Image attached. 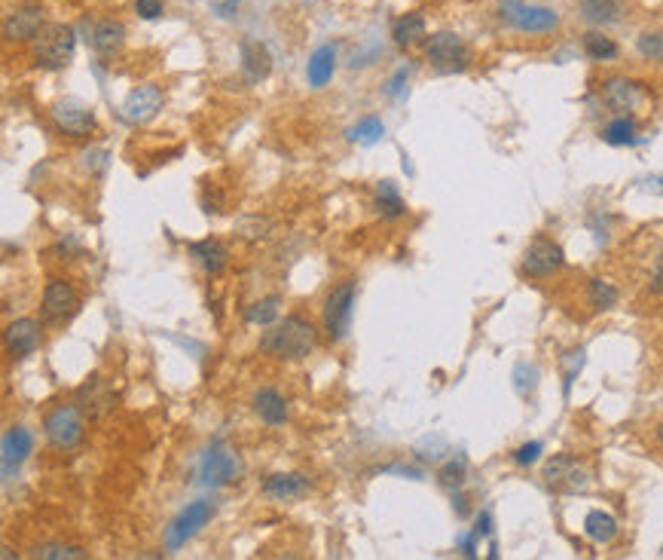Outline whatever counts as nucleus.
<instances>
[{
    "instance_id": "1",
    "label": "nucleus",
    "mask_w": 663,
    "mask_h": 560,
    "mask_svg": "<svg viewBox=\"0 0 663 560\" xmlns=\"http://www.w3.org/2000/svg\"><path fill=\"white\" fill-rule=\"evenodd\" d=\"M319 343V331L303 316H287L285 321H272L270 331L260 337V353L281 361H300Z\"/></svg>"
},
{
    "instance_id": "2",
    "label": "nucleus",
    "mask_w": 663,
    "mask_h": 560,
    "mask_svg": "<svg viewBox=\"0 0 663 560\" xmlns=\"http://www.w3.org/2000/svg\"><path fill=\"white\" fill-rule=\"evenodd\" d=\"M77 49V34L70 25H46L44 31L34 37V61L46 71H59L70 65Z\"/></svg>"
},
{
    "instance_id": "3",
    "label": "nucleus",
    "mask_w": 663,
    "mask_h": 560,
    "mask_svg": "<svg viewBox=\"0 0 663 560\" xmlns=\"http://www.w3.org/2000/svg\"><path fill=\"white\" fill-rule=\"evenodd\" d=\"M425 59L432 61L441 74H458L468 68L471 53L458 34L441 31V34H432V37L425 40Z\"/></svg>"
},
{
    "instance_id": "4",
    "label": "nucleus",
    "mask_w": 663,
    "mask_h": 560,
    "mask_svg": "<svg viewBox=\"0 0 663 560\" xmlns=\"http://www.w3.org/2000/svg\"><path fill=\"white\" fill-rule=\"evenodd\" d=\"M44 429L49 444L59 447V450H70L83 438V410L77 404H59V408L46 414Z\"/></svg>"
},
{
    "instance_id": "5",
    "label": "nucleus",
    "mask_w": 663,
    "mask_h": 560,
    "mask_svg": "<svg viewBox=\"0 0 663 560\" xmlns=\"http://www.w3.org/2000/svg\"><path fill=\"white\" fill-rule=\"evenodd\" d=\"M352 310H355V285L343 282L324 300V331L334 343H340L349 334L352 325Z\"/></svg>"
},
{
    "instance_id": "6",
    "label": "nucleus",
    "mask_w": 663,
    "mask_h": 560,
    "mask_svg": "<svg viewBox=\"0 0 663 560\" xmlns=\"http://www.w3.org/2000/svg\"><path fill=\"white\" fill-rule=\"evenodd\" d=\"M545 481L550 490L556 493H584L590 487V475L587 468L578 463L569 453H560V457L547 459L545 463Z\"/></svg>"
},
{
    "instance_id": "7",
    "label": "nucleus",
    "mask_w": 663,
    "mask_h": 560,
    "mask_svg": "<svg viewBox=\"0 0 663 560\" xmlns=\"http://www.w3.org/2000/svg\"><path fill=\"white\" fill-rule=\"evenodd\" d=\"M211 515H214V506H211L208 499H199V502H190L183 512L174 517L172 527H168L166 533V548L168 551H178L181 545H187L190 539L199 533L202 527L211 521Z\"/></svg>"
},
{
    "instance_id": "8",
    "label": "nucleus",
    "mask_w": 663,
    "mask_h": 560,
    "mask_svg": "<svg viewBox=\"0 0 663 560\" xmlns=\"http://www.w3.org/2000/svg\"><path fill=\"white\" fill-rule=\"evenodd\" d=\"M502 19L507 25L520 28V31L529 34H545L556 28V12L547 10V6H526L520 0H502Z\"/></svg>"
},
{
    "instance_id": "9",
    "label": "nucleus",
    "mask_w": 663,
    "mask_h": 560,
    "mask_svg": "<svg viewBox=\"0 0 663 560\" xmlns=\"http://www.w3.org/2000/svg\"><path fill=\"white\" fill-rule=\"evenodd\" d=\"M239 475H242V463H239L236 453H230L227 447H221V444H211L206 450V457H202V463H199L202 484L223 487V484L239 481Z\"/></svg>"
},
{
    "instance_id": "10",
    "label": "nucleus",
    "mask_w": 663,
    "mask_h": 560,
    "mask_svg": "<svg viewBox=\"0 0 663 560\" xmlns=\"http://www.w3.org/2000/svg\"><path fill=\"white\" fill-rule=\"evenodd\" d=\"M566 264V257H562V248L556 245L554 239H547V236H538V239H532V245L526 248L523 255V272L532 279H545V276H554L556 270Z\"/></svg>"
},
{
    "instance_id": "11",
    "label": "nucleus",
    "mask_w": 663,
    "mask_h": 560,
    "mask_svg": "<svg viewBox=\"0 0 663 560\" xmlns=\"http://www.w3.org/2000/svg\"><path fill=\"white\" fill-rule=\"evenodd\" d=\"M117 404V395L110 389V383L104 380L101 374H92L80 389H77V408L83 410V417L98 419L104 414H110Z\"/></svg>"
},
{
    "instance_id": "12",
    "label": "nucleus",
    "mask_w": 663,
    "mask_h": 560,
    "mask_svg": "<svg viewBox=\"0 0 663 560\" xmlns=\"http://www.w3.org/2000/svg\"><path fill=\"white\" fill-rule=\"evenodd\" d=\"M49 114H53V123L59 126V132H65V135L83 138L95 129V114H92V108H86L83 101H74V98L59 101Z\"/></svg>"
},
{
    "instance_id": "13",
    "label": "nucleus",
    "mask_w": 663,
    "mask_h": 560,
    "mask_svg": "<svg viewBox=\"0 0 663 560\" xmlns=\"http://www.w3.org/2000/svg\"><path fill=\"white\" fill-rule=\"evenodd\" d=\"M162 108V93L157 86H150V83H144V86H138V89H132L129 95H125V101H123V120L125 123H147V120H153L157 117V110Z\"/></svg>"
},
{
    "instance_id": "14",
    "label": "nucleus",
    "mask_w": 663,
    "mask_h": 560,
    "mask_svg": "<svg viewBox=\"0 0 663 560\" xmlns=\"http://www.w3.org/2000/svg\"><path fill=\"white\" fill-rule=\"evenodd\" d=\"M44 31V10L40 6H19L6 16L4 22V37L12 44H22V40H34Z\"/></svg>"
},
{
    "instance_id": "15",
    "label": "nucleus",
    "mask_w": 663,
    "mask_h": 560,
    "mask_svg": "<svg viewBox=\"0 0 663 560\" xmlns=\"http://www.w3.org/2000/svg\"><path fill=\"white\" fill-rule=\"evenodd\" d=\"M77 304H80V300H77L74 285L65 282V279H55V282L46 285V291H44V316L46 319L59 321V319L74 316Z\"/></svg>"
},
{
    "instance_id": "16",
    "label": "nucleus",
    "mask_w": 663,
    "mask_h": 560,
    "mask_svg": "<svg viewBox=\"0 0 663 560\" xmlns=\"http://www.w3.org/2000/svg\"><path fill=\"white\" fill-rule=\"evenodd\" d=\"M239 59H242V74L248 83H260L266 80L272 71V55L270 49H266L260 40H251L245 37L242 44H239Z\"/></svg>"
},
{
    "instance_id": "17",
    "label": "nucleus",
    "mask_w": 663,
    "mask_h": 560,
    "mask_svg": "<svg viewBox=\"0 0 663 560\" xmlns=\"http://www.w3.org/2000/svg\"><path fill=\"white\" fill-rule=\"evenodd\" d=\"M6 346L16 359H28L40 346V325L34 319H16L6 328Z\"/></svg>"
},
{
    "instance_id": "18",
    "label": "nucleus",
    "mask_w": 663,
    "mask_h": 560,
    "mask_svg": "<svg viewBox=\"0 0 663 560\" xmlns=\"http://www.w3.org/2000/svg\"><path fill=\"white\" fill-rule=\"evenodd\" d=\"M31 447H34V438L25 426H12V429H6V435H4V478H10V475L25 463Z\"/></svg>"
},
{
    "instance_id": "19",
    "label": "nucleus",
    "mask_w": 663,
    "mask_h": 560,
    "mask_svg": "<svg viewBox=\"0 0 663 560\" xmlns=\"http://www.w3.org/2000/svg\"><path fill=\"white\" fill-rule=\"evenodd\" d=\"M602 98L611 110H636L642 104V89L639 83L624 80V77H611V80L602 83Z\"/></svg>"
},
{
    "instance_id": "20",
    "label": "nucleus",
    "mask_w": 663,
    "mask_h": 560,
    "mask_svg": "<svg viewBox=\"0 0 663 560\" xmlns=\"http://www.w3.org/2000/svg\"><path fill=\"white\" fill-rule=\"evenodd\" d=\"M89 44H92V49H95L98 55H104V59H114V55L125 44V28L119 22H114V19H104V22H98L95 28H92Z\"/></svg>"
},
{
    "instance_id": "21",
    "label": "nucleus",
    "mask_w": 663,
    "mask_h": 560,
    "mask_svg": "<svg viewBox=\"0 0 663 560\" xmlns=\"http://www.w3.org/2000/svg\"><path fill=\"white\" fill-rule=\"evenodd\" d=\"M263 493L279 502L300 499V496L309 493V478H303V475H270L263 481Z\"/></svg>"
},
{
    "instance_id": "22",
    "label": "nucleus",
    "mask_w": 663,
    "mask_h": 560,
    "mask_svg": "<svg viewBox=\"0 0 663 560\" xmlns=\"http://www.w3.org/2000/svg\"><path fill=\"white\" fill-rule=\"evenodd\" d=\"M190 255L199 261V267L211 272V276H221L223 270H227V248H223L217 239H202V242H193L190 245Z\"/></svg>"
},
{
    "instance_id": "23",
    "label": "nucleus",
    "mask_w": 663,
    "mask_h": 560,
    "mask_svg": "<svg viewBox=\"0 0 663 560\" xmlns=\"http://www.w3.org/2000/svg\"><path fill=\"white\" fill-rule=\"evenodd\" d=\"M334 68H336V49L334 46H319L312 55H309V68H306L309 86H315V89L327 86L330 77H334Z\"/></svg>"
},
{
    "instance_id": "24",
    "label": "nucleus",
    "mask_w": 663,
    "mask_h": 560,
    "mask_svg": "<svg viewBox=\"0 0 663 560\" xmlns=\"http://www.w3.org/2000/svg\"><path fill=\"white\" fill-rule=\"evenodd\" d=\"M254 410L260 414V419L270 426H281L287 419V402L281 398V392L275 389H260L254 395Z\"/></svg>"
},
{
    "instance_id": "25",
    "label": "nucleus",
    "mask_w": 663,
    "mask_h": 560,
    "mask_svg": "<svg viewBox=\"0 0 663 560\" xmlns=\"http://www.w3.org/2000/svg\"><path fill=\"white\" fill-rule=\"evenodd\" d=\"M392 37H394V44H398V46L419 44V40L425 37V19H422L419 12H407V16L394 19Z\"/></svg>"
},
{
    "instance_id": "26",
    "label": "nucleus",
    "mask_w": 663,
    "mask_h": 560,
    "mask_svg": "<svg viewBox=\"0 0 663 560\" xmlns=\"http://www.w3.org/2000/svg\"><path fill=\"white\" fill-rule=\"evenodd\" d=\"M584 533L599 545H609L618 536V521L609 512H590L584 517Z\"/></svg>"
},
{
    "instance_id": "27",
    "label": "nucleus",
    "mask_w": 663,
    "mask_h": 560,
    "mask_svg": "<svg viewBox=\"0 0 663 560\" xmlns=\"http://www.w3.org/2000/svg\"><path fill=\"white\" fill-rule=\"evenodd\" d=\"M620 10L624 6L618 0H584L581 4V16L594 25H611L620 19Z\"/></svg>"
},
{
    "instance_id": "28",
    "label": "nucleus",
    "mask_w": 663,
    "mask_h": 560,
    "mask_svg": "<svg viewBox=\"0 0 663 560\" xmlns=\"http://www.w3.org/2000/svg\"><path fill=\"white\" fill-rule=\"evenodd\" d=\"M279 312H281V297H279V294H270V297H263V300H257L254 306H248L245 319H248V325H266V328H270L272 321H279Z\"/></svg>"
},
{
    "instance_id": "29",
    "label": "nucleus",
    "mask_w": 663,
    "mask_h": 560,
    "mask_svg": "<svg viewBox=\"0 0 663 560\" xmlns=\"http://www.w3.org/2000/svg\"><path fill=\"white\" fill-rule=\"evenodd\" d=\"M376 206H379V215H383V218H389V221L400 218V215L407 212V206H404V199H400L394 181H383V184H379Z\"/></svg>"
},
{
    "instance_id": "30",
    "label": "nucleus",
    "mask_w": 663,
    "mask_h": 560,
    "mask_svg": "<svg viewBox=\"0 0 663 560\" xmlns=\"http://www.w3.org/2000/svg\"><path fill=\"white\" fill-rule=\"evenodd\" d=\"M602 142L611 147H624V144H636V123L630 117H618L602 129Z\"/></svg>"
},
{
    "instance_id": "31",
    "label": "nucleus",
    "mask_w": 663,
    "mask_h": 560,
    "mask_svg": "<svg viewBox=\"0 0 663 560\" xmlns=\"http://www.w3.org/2000/svg\"><path fill=\"white\" fill-rule=\"evenodd\" d=\"M383 138H385V123L379 120V117H364L361 123L352 126V129H349V142H358V144H364V147L383 142Z\"/></svg>"
},
{
    "instance_id": "32",
    "label": "nucleus",
    "mask_w": 663,
    "mask_h": 560,
    "mask_svg": "<svg viewBox=\"0 0 663 560\" xmlns=\"http://www.w3.org/2000/svg\"><path fill=\"white\" fill-rule=\"evenodd\" d=\"M587 297H590V306H594L596 312H602L618 304V288L611 282H605V279H590Z\"/></svg>"
},
{
    "instance_id": "33",
    "label": "nucleus",
    "mask_w": 663,
    "mask_h": 560,
    "mask_svg": "<svg viewBox=\"0 0 663 560\" xmlns=\"http://www.w3.org/2000/svg\"><path fill=\"white\" fill-rule=\"evenodd\" d=\"M584 53H587L590 59H596V61H609V59H615V55H618V46H615V40L605 37V34L590 31L587 37H584Z\"/></svg>"
},
{
    "instance_id": "34",
    "label": "nucleus",
    "mask_w": 663,
    "mask_h": 560,
    "mask_svg": "<svg viewBox=\"0 0 663 560\" xmlns=\"http://www.w3.org/2000/svg\"><path fill=\"white\" fill-rule=\"evenodd\" d=\"M465 468H468V459L458 453V457H453L449 459L447 466L437 472V481H441V487L443 490H458L465 484Z\"/></svg>"
},
{
    "instance_id": "35",
    "label": "nucleus",
    "mask_w": 663,
    "mask_h": 560,
    "mask_svg": "<svg viewBox=\"0 0 663 560\" xmlns=\"http://www.w3.org/2000/svg\"><path fill=\"white\" fill-rule=\"evenodd\" d=\"M34 557H46V560H80L86 557V551L77 548V545H61V542H49L34 548Z\"/></svg>"
},
{
    "instance_id": "36",
    "label": "nucleus",
    "mask_w": 663,
    "mask_h": 560,
    "mask_svg": "<svg viewBox=\"0 0 663 560\" xmlns=\"http://www.w3.org/2000/svg\"><path fill=\"white\" fill-rule=\"evenodd\" d=\"M535 383H538V368L520 361L517 370H513V386H517V392L520 395H529L535 389Z\"/></svg>"
},
{
    "instance_id": "37",
    "label": "nucleus",
    "mask_w": 663,
    "mask_h": 560,
    "mask_svg": "<svg viewBox=\"0 0 663 560\" xmlns=\"http://www.w3.org/2000/svg\"><path fill=\"white\" fill-rule=\"evenodd\" d=\"M639 53L651 61H663V31H648L639 37Z\"/></svg>"
},
{
    "instance_id": "38",
    "label": "nucleus",
    "mask_w": 663,
    "mask_h": 560,
    "mask_svg": "<svg viewBox=\"0 0 663 560\" xmlns=\"http://www.w3.org/2000/svg\"><path fill=\"white\" fill-rule=\"evenodd\" d=\"M538 457H541V444H538V441H529V444H523L517 453H513V463H517V466H532Z\"/></svg>"
},
{
    "instance_id": "39",
    "label": "nucleus",
    "mask_w": 663,
    "mask_h": 560,
    "mask_svg": "<svg viewBox=\"0 0 663 560\" xmlns=\"http://www.w3.org/2000/svg\"><path fill=\"white\" fill-rule=\"evenodd\" d=\"M208 6L217 19H232L239 12V6H242V0H208Z\"/></svg>"
},
{
    "instance_id": "40",
    "label": "nucleus",
    "mask_w": 663,
    "mask_h": 560,
    "mask_svg": "<svg viewBox=\"0 0 663 560\" xmlns=\"http://www.w3.org/2000/svg\"><path fill=\"white\" fill-rule=\"evenodd\" d=\"M135 12L147 22H153V19L162 16V0H135Z\"/></svg>"
},
{
    "instance_id": "41",
    "label": "nucleus",
    "mask_w": 663,
    "mask_h": 560,
    "mask_svg": "<svg viewBox=\"0 0 663 560\" xmlns=\"http://www.w3.org/2000/svg\"><path fill=\"white\" fill-rule=\"evenodd\" d=\"M407 77H410V68H400V71L398 74H394L392 77V80H389V86H385V95H389V98H400V95H404V83H407Z\"/></svg>"
},
{
    "instance_id": "42",
    "label": "nucleus",
    "mask_w": 663,
    "mask_h": 560,
    "mask_svg": "<svg viewBox=\"0 0 663 560\" xmlns=\"http://www.w3.org/2000/svg\"><path fill=\"white\" fill-rule=\"evenodd\" d=\"M202 208H206L208 215H217L223 208V196H221V191L214 187V193H211V187H206L202 191Z\"/></svg>"
},
{
    "instance_id": "43",
    "label": "nucleus",
    "mask_w": 663,
    "mask_h": 560,
    "mask_svg": "<svg viewBox=\"0 0 663 560\" xmlns=\"http://www.w3.org/2000/svg\"><path fill=\"white\" fill-rule=\"evenodd\" d=\"M474 533H477V536H481V539H483V536H489V533H492V517H489V515H486V512H483L481 517H477V530H474Z\"/></svg>"
},
{
    "instance_id": "44",
    "label": "nucleus",
    "mask_w": 663,
    "mask_h": 560,
    "mask_svg": "<svg viewBox=\"0 0 663 560\" xmlns=\"http://www.w3.org/2000/svg\"><path fill=\"white\" fill-rule=\"evenodd\" d=\"M654 291H663V257H660V264H658V272H654V285H651Z\"/></svg>"
},
{
    "instance_id": "45",
    "label": "nucleus",
    "mask_w": 663,
    "mask_h": 560,
    "mask_svg": "<svg viewBox=\"0 0 663 560\" xmlns=\"http://www.w3.org/2000/svg\"><path fill=\"white\" fill-rule=\"evenodd\" d=\"M658 441H660V444H663V423L658 426Z\"/></svg>"
}]
</instances>
